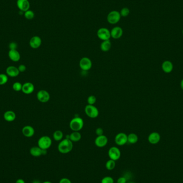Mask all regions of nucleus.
<instances>
[{
    "label": "nucleus",
    "instance_id": "nucleus-21",
    "mask_svg": "<svg viewBox=\"0 0 183 183\" xmlns=\"http://www.w3.org/2000/svg\"><path fill=\"white\" fill-rule=\"evenodd\" d=\"M173 66L170 60H165L162 64V69L165 73H169L173 71Z\"/></svg>",
    "mask_w": 183,
    "mask_h": 183
},
{
    "label": "nucleus",
    "instance_id": "nucleus-42",
    "mask_svg": "<svg viewBox=\"0 0 183 183\" xmlns=\"http://www.w3.org/2000/svg\"><path fill=\"white\" fill-rule=\"evenodd\" d=\"M52 183V182H50V181H45V182H43V183Z\"/></svg>",
    "mask_w": 183,
    "mask_h": 183
},
{
    "label": "nucleus",
    "instance_id": "nucleus-34",
    "mask_svg": "<svg viewBox=\"0 0 183 183\" xmlns=\"http://www.w3.org/2000/svg\"><path fill=\"white\" fill-rule=\"evenodd\" d=\"M17 47H18L17 44L15 42H11L9 45V47L10 48V50L17 49Z\"/></svg>",
    "mask_w": 183,
    "mask_h": 183
},
{
    "label": "nucleus",
    "instance_id": "nucleus-28",
    "mask_svg": "<svg viewBox=\"0 0 183 183\" xmlns=\"http://www.w3.org/2000/svg\"><path fill=\"white\" fill-rule=\"evenodd\" d=\"M24 17L28 20H31L34 17V13L32 10H28L24 13Z\"/></svg>",
    "mask_w": 183,
    "mask_h": 183
},
{
    "label": "nucleus",
    "instance_id": "nucleus-24",
    "mask_svg": "<svg viewBox=\"0 0 183 183\" xmlns=\"http://www.w3.org/2000/svg\"><path fill=\"white\" fill-rule=\"evenodd\" d=\"M111 47V43L110 40H105L103 41L102 43L100 45V48L102 52H107L110 50Z\"/></svg>",
    "mask_w": 183,
    "mask_h": 183
},
{
    "label": "nucleus",
    "instance_id": "nucleus-12",
    "mask_svg": "<svg viewBox=\"0 0 183 183\" xmlns=\"http://www.w3.org/2000/svg\"><path fill=\"white\" fill-rule=\"evenodd\" d=\"M17 6L19 10L24 13L29 10L30 8V3L29 0H17Z\"/></svg>",
    "mask_w": 183,
    "mask_h": 183
},
{
    "label": "nucleus",
    "instance_id": "nucleus-17",
    "mask_svg": "<svg viewBox=\"0 0 183 183\" xmlns=\"http://www.w3.org/2000/svg\"><path fill=\"white\" fill-rule=\"evenodd\" d=\"M34 91V86L30 82L25 83L23 85L21 91L25 94H30Z\"/></svg>",
    "mask_w": 183,
    "mask_h": 183
},
{
    "label": "nucleus",
    "instance_id": "nucleus-4",
    "mask_svg": "<svg viewBox=\"0 0 183 183\" xmlns=\"http://www.w3.org/2000/svg\"><path fill=\"white\" fill-rule=\"evenodd\" d=\"M85 112L86 115L91 119H96L99 115L98 109L94 105H87L85 108Z\"/></svg>",
    "mask_w": 183,
    "mask_h": 183
},
{
    "label": "nucleus",
    "instance_id": "nucleus-8",
    "mask_svg": "<svg viewBox=\"0 0 183 183\" xmlns=\"http://www.w3.org/2000/svg\"><path fill=\"white\" fill-rule=\"evenodd\" d=\"M97 36L102 41L108 40L111 37L110 31L107 28H104V27L100 28L97 31Z\"/></svg>",
    "mask_w": 183,
    "mask_h": 183
},
{
    "label": "nucleus",
    "instance_id": "nucleus-19",
    "mask_svg": "<svg viewBox=\"0 0 183 183\" xmlns=\"http://www.w3.org/2000/svg\"><path fill=\"white\" fill-rule=\"evenodd\" d=\"M20 72L18 69L15 66H9L6 69V74L10 77H16L18 76Z\"/></svg>",
    "mask_w": 183,
    "mask_h": 183
},
{
    "label": "nucleus",
    "instance_id": "nucleus-20",
    "mask_svg": "<svg viewBox=\"0 0 183 183\" xmlns=\"http://www.w3.org/2000/svg\"><path fill=\"white\" fill-rule=\"evenodd\" d=\"M8 56L11 60L13 62H18L21 59V55L17 49L10 50L9 51Z\"/></svg>",
    "mask_w": 183,
    "mask_h": 183
},
{
    "label": "nucleus",
    "instance_id": "nucleus-33",
    "mask_svg": "<svg viewBox=\"0 0 183 183\" xmlns=\"http://www.w3.org/2000/svg\"><path fill=\"white\" fill-rule=\"evenodd\" d=\"M101 183H114V180L111 177L106 176L102 178Z\"/></svg>",
    "mask_w": 183,
    "mask_h": 183
},
{
    "label": "nucleus",
    "instance_id": "nucleus-1",
    "mask_svg": "<svg viewBox=\"0 0 183 183\" xmlns=\"http://www.w3.org/2000/svg\"><path fill=\"white\" fill-rule=\"evenodd\" d=\"M73 149V142L65 138L60 141L58 145V151L62 154H68Z\"/></svg>",
    "mask_w": 183,
    "mask_h": 183
},
{
    "label": "nucleus",
    "instance_id": "nucleus-2",
    "mask_svg": "<svg viewBox=\"0 0 183 183\" xmlns=\"http://www.w3.org/2000/svg\"><path fill=\"white\" fill-rule=\"evenodd\" d=\"M84 125V123L83 119L79 117H76L70 121L69 126L72 131L79 132L83 128Z\"/></svg>",
    "mask_w": 183,
    "mask_h": 183
},
{
    "label": "nucleus",
    "instance_id": "nucleus-5",
    "mask_svg": "<svg viewBox=\"0 0 183 183\" xmlns=\"http://www.w3.org/2000/svg\"><path fill=\"white\" fill-rule=\"evenodd\" d=\"M121 16L119 11L113 10L110 11L107 16V21L111 24H116L121 19Z\"/></svg>",
    "mask_w": 183,
    "mask_h": 183
},
{
    "label": "nucleus",
    "instance_id": "nucleus-26",
    "mask_svg": "<svg viewBox=\"0 0 183 183\" xmlns=\"http://www.w3.org/2000/svg\"><path fill=\"white\" fill-rule=\"evenodd\" d=\"M63 138V133L60 130H56L53 133V138L56 142H60L62 140Z\"/></svg>",
    "mask_w": 183,
    "mask_h": 183
},
{
    "label": "nucleus",
    "instance_id": "nucleus-38",
    "mask_svg": "<svg viewBox=\"0 0 183 183\" xmlns=\"http://www.w3.org/2000/svg\"><path fill=\"white\" fill-rule=\"evenodd\" d=\"M59 183H72L71 181L67 178H63L60 179Z\"/></svg>",
    "mask_w": 183,
    "mask_h": 183
},
{
    "label": "nucleus",
    "instance_id": "nucleus-30",
    "mask_svg": "<svg viewBox=\"0 0 183 183\" xmlns=\"http://www.w3.org/2000/svg\"><path fill=\"white\" fill-rule=\"evenodd\" d=\"M23 85L19 82H15L13 85V90L16 91H19L22 90Z\"/></svg>",
    "mask_w": 183,
    "mask_h": 183
},
{
    "label": "nucleus",
    "instance_id": "nucleus-39",
    "mask_svg": "<svg viewBox=\"0 0 183 183\" xmlns=\"http://www.w3.org/2000/svg\"><path fill=\"white\" fill-rule=\"evenodd\" d=\"M16 183H25V181L22 179H18L16 181Z\"/></svg>",
    "mask_w": 183,
    "mask_h": 183
},
{
    "label": "nucleus",
    "instance_id": "nucleus-36",
    "mask_svg": "<svg viewBox=\"0 0 183 183\" xmlns=\"http://www.w3.org/2000/svg\"><path fill=\"white\" fill-rule=\"evenodd\" d=\"M18 70L20 72H24L26 71V67L25 66V65L21 64L19 65V67H18Z\"/></svg>",
    "mask_w": 183,
    "mask_h": 183
},
{
    "label": "nucleus",
    "instance_id": "nucleus-27",
    "mask_svg": "<svg viewBox=\"0 0 183 183\" xmlns=\"http://www.w3.org/2000/svg\"><path fill=\"white\" fill-rule=\"evenodd\" d=\"M115 166H116V162L115 161L110 159L109 160L107 161L106 163V168L107 170L109 171L112 170L113 169H114Z\"/></svg>",
    "mask_w": 183,
    "mask_h": 183
},
{
    "label": "nucleus",
    "instance_id": "nucleus-16",
    "mask_svg": "<svg viewBox=\"0 0 183 183\" xmlns=\"http://www.w3.org/2000/svg\"><path fill=\"white\" fill-rule=\"evenodd\" d=\"M161 136L159 133L156 132H154L150 133L148 137V140L150 144L153 145L158 144L159 142L160 141Z\"/></svg>",
    "mask_w": 183,
    "mask_h": 183
},
{
    "label": "nucleus",
    "instance_id": "nucleus-43",
    "mask_svg": "<svg viewBox=\"0 0 183 183\" xmlns=\"http://www.w3.org/2000/svg\"><path fill=\"white\" fill-rule=\"evenodd\" d=\"M134 183V182H130V183Z\"/></svg>",
    "mask_w": 183,
    "mask_h": 183
},
{
    "label": "nucleus",
    "instance_id": "nucleus-10",
    "mask_svg": "<svg viewBox=\"0 0 183 183\" xmlns=\"http://www.w3.org/2000/svg\"><path fill=\"white\" fill-rule=\"evenodd\" d=\"M37 100L42 103H46L50 100V96L49 93L46 90H40L37 94Z\"/></svg>",
    "mask_w": 183,
    "mask_h": 183
},
{
    "label": "nucleus",
    "instance_id": "nucleus-14",
    "mask_svg": "<svg viewBox=\"0 0 183 183\" xmlns=\"http://www.w3.org/2000/svg\"><path fill=\"white\" fill-rule=\"evenodd\" d=\"M123 29L119 26H115L110 31L111 37L114 39H118L123 36Z\"/></svg>",
    "mask_w": 183,
    "mask_h": 183
},
{
    "label": "nucleus",
    "instance_id": "nucleus-6",
    "mask_svg": "<svg viewBox=\"0 0 183 183\" xmlns=\"http://www.w3.org/2000/svg\"><path fill=\"white\" fill-rule=\"evenodd\" d=\"M79 67L83 71H88L92 67V62L90 58L87 57H84L81 58V60H80Z\"/></svg>",
    "mask_w": 183,
    "mask_h": 183
},
{
    "label": "nucleus",
    "instance_id": "nucleus-40",
    "mask_svg": "<svg viewBox=\"0 0 183 183\" xmlns=\"http://www.w3.org/2000/svg\"><path fill=\"white\" fill-rule=\"evenodd\" d=\"M32 183H41V181H39V180H37V179H36V180H34L33 181H32Z\"/></svg>",
    "mask_w": 183,
    "mask_h": 183
},
{
    "label": "nucleus",
    "instance_id": "nucleus-37",
    "mask_svg": "<svg viewBox=\"0 0 183 183\" xmlns=\"http://www.w3.org/2000/svg\"><path fill=\"white\" fill-rule=\"evenodd\" d=\"M127 180L125 177H120L117 179V183H127Z\"/></svg>",
    "mask_w": 183,
    "mask_h": 183
},
{
    "label": "nucleus",
    "instance_id": "nucleus-41",
    "mask_svg": "<svg viewBox=\"0 0 183 183\" xmlns=\"http://www.w3.org/2000/svg\"><path fill=\"white\" fill-rule=\"evenodd\" d=\"M181 89L183 90V79L181 80Z\"/></svg>",
    "mask_w": 183,
    "mask_h": 183
},
{
    "label": "nucleus",
    "instance_id": "nucleus-31",
    "mask_svg": "<svg viewBox=\"0 0 183 183\" xmlns=\"http://www.w3.org/2000/svg\"><path fill=\"white\" fill-rule=\"evenodd\" d=\"M130 13V9L128 8L125 7L121 10L119 13L121 14V17H126L129 16Z\"/></svg>",
    "mask_w": 183,
    "mask_h": 183
},
{
    "label": "nucleus",
    "instance_id": "nucleus-7",
    "mask_svg": "<svg viewBox=\"0 0 183 183\" xmlns=\"http://www.w3.org/2000/svg\"><path fill=\"white\" fill-rule=\"evenodd\" d=\"M108 156L111 160L116 161L119 160L121 156V150L119 148L114 146L111 147L108 150Z\"/></svg>",
    "mask_w": 183,
    "mask_h": 183
},
{
    "label": "nucleus",
    "instance_id": "nucleus-15",
    "mask_svg": "<svg viewBox=\"0 0 183 183\" xmlns=\"http://www.w3.org/2000/svg\"><path fill=\"white\" fill-rule=\"evenodd\" d=\"M29 152L32 156L34 157H39L42 155H46L47 154V150H42L41 148H40L39 146L37 147L35 146L31 148Z\"/></svg>",
    "mask_w": 183,
    "mask_h": 183
},
{
    "label": "nucleus",
    "instance_id": "nucleus-29",
    "mask_svg": "<svg viewBox=\"0 0 183 183\" xmlns=\"http://www.w3.org/2000/svg\"><path fill=\"white\" fill-rule=\"evenodd\" d=\"M8 81V77L6 74L1 73L0 74V85H3Z\"/></svg>",
    "mask_w": 183,
    "mask_h": 183
},
{
    "label": "nucleus",
    "instance_id": "nucleus-35",
    "mask_svg": "<svg viewBox=\"0 0 183 183\" xmlns=\"http://www.w3.org/2000/svg\"><path fill=\"white\" fill-rule=\"evenodd\" d=\"M95 133L96 134L98 135V136L104 135V134H103L104 131H103V130L101 127H98V128L96 129Z\"/></svg>",
    "mask_w": 183,
    "mask_h": 183
},
{
    "label": "nucleus",
    "instance_id": "nucleus-23",
    "mask_svg": "<svg viewBox=\"0 0 183 183\" xmlns=\"http://www.w3.org/2000/svg\"><path fill=\"white\" fill-rule=\"evenodd\" d=\"M81 135L79 131H73L69 134V139L72 142H78L80 140Z\"/></svg>",
    "mask_w": 183,
    "mask_h": 183
},
{
    "label": "nucleus",
    "instance_id": "nucleus-44",
    "mask_svg": "<svg viewBox=\"0 0 183 183\" xmlns=\"http://www.w3.org/2000/svg\"><path fill=\"white\" fill-rule=\"evenodd\" d=\"M182 33H183V31H182Z\"/></svg>",
    "mask_w": 183,
    "mask_h": 183
},
{
    "label": "nucleus",
    "instance_id": "nucleus-9",
    "mask_svg": "<svg viewBox=\"0 0 183 183\" xmlns=\"http://www.w3.org/2000/svg\"><path fill=\"white\" fill-rule=\"evenodd\" d=\"M115 142L118 146H123L127 142V135L123 132L118 133L115 138Z\"/></svg>",
    "mask_w": 183,
    "mask_h": 183
},
{
    "label": "nucleus",
    "instance_id": "nucleus-22",
    "mask_svg": "<svg viewBox=\"0 0 183 183\" xmlns=\"http://www.w3.org/2000/svg\"><path fill=\"white\" fill-rule=\"evenodd\" d=\"M3 117L6 121L9 122H11L15 121V119L16 118V115L14 111L11 110H8L5 112Z\"/></svg>",
    "mask_w": 183,
    "mask_h": 183
},
{
    "label": "nucleus",
    "instance_id": "nucleus-32",
    "mask_svg": "<svg viewBox=\"0 0 183 183\" xmlns=\"http://www.w3.org/2000/svg\"><path fill=\"white\" fill-rule=\"evenodd\" d=\"M87 102L89 105H94L96 102V98L94 95L89 96L88 97Z\"/></svg>",
    "mask_w": 183,
    "mask_h": 183
},
{
    "label": "nucleus",
    "instance_id": "nucleus-18",
    "mask_svg": "<svg viewBox=\"0 0 183 183\" xmlns=\"http://www.w3.org/2000/svg\"><path fill=\"white\" fill-rule=\"evenodd\" d=\"M22 133L23 135L27 138L32 137L33 136L34 133H35V130L33 127L29 126V125H26L23 127L22 129Z\"/></svg>",
    "mask_w": 183,
    "mask_h": 183
},
{
    "label": "nucleus",
    "instance_id": "nucleus-25",
    "mask_svg": "<svg viewBox=\"0 0 183 183\" xmlns=\"http://www.w3.org/2000/svg\"><path fill=\"white\" fill-rule=\"evenodd\" d=\"M138 141V137L135 133H130L127 135V142L130 144H134Z\"/></svg>",
    "mask_w": 183,
    "mask_h": 183
},
{
    "label": "nucleus",
    "instance_id": "nucleus-3",
    "mask_svg": "<svg viewBox=\"0 0 183 183\" xmlns=\"http://www.w3.org/2000/svg\"><path fill=\"white\" fill-rule=\"evenodd\" d=\"M52 144V139L48 136H42L38 140L37 145L42 150H48V148L50 147Z\"/></svg>",
    "mask_w": 183,
    "mask_h": 183
},
{
    "label": "nucleus",
    "instance_id": "nucleus-13",
    "mask_svg": "<svg viewBox=\"0 0 183 183\" xmlns=\"http://www.w3.org/2000/svg\"><path fill=\"white\" fill-rule=\"evenodd\" d=\"M29 44L32 48L37 49L41 45V39L39 36H34L29 40Z\"/></svg>",
    "mask_w": 183,
    "mask_h": 183
},
{
    "label": "nucleus",
    "instance_id": "nucleus-11",
    "mask_svg": "<svg viewBox=\"0 0 183 183\" xmlns=\"http://www.w3.org/2000/svg\"><path fill=\"white\" fill-rule=\"evenodd\" d=\"M108 142V138L106 135H102L98 136L95 139V145L99 148L104 147L106 146Z\"/></svg>",
    "mask_w": 183,
    "mask_h": 183
}]
</instances>
